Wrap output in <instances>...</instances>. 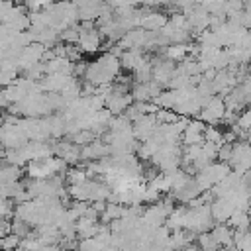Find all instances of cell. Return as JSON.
I'll list each match as a JSON object with an SVG mask.
<instances>
[{
    "label": "cell",
    "mask_w": 251,
    "mask_h": 251,
    "mask_svg": "<svg viewBox=\"0 0 251 251\" xmlns=\"http://www.w3.org/2000/svg\"><path fill=\"white\" fill-rule=\"evenodd\" d=\"M20 178H22V167H16V165H10V163H4L2 165V171H0L2 184L20 182Z\"/></svg>",
    "instance_id": "obj_23"
},
{
    "label": "cell",
    "mask_w": 251,
    "mask_h": 251,
    "mask_svg": "<svg viewBox=\"0 0 251 251\" xmlns=\"http://www.w3.org/2000/svg\"><path fill=\"white\" fill-rule=\"evenodd\" d=\"M220 251H237V249H235V245H233V247H222Z\"/></svg>",
    "instance_id": "obj_40"
},
{
    "label": "cell",
    "mask_w": 251,
    "mask_h": 251,
    "mask_svg": "<svg viewBox=\"0 0 251 251\" xmlns=\"http://www.w3.org/2000/svg\"><path fill=\"white\" fill-rule=\"evenodd\" d=\"M204 131H206V124L202 120H190L188 122V127L184 129V135H182V143L186 147L190 145H202L204 143Z\"/></svg>",
    "instance_id": "obj_14"
},
{
    "label": "cell",
    "mask_w": 251,
    "mask_h": 251,
    "mask_svg": "<svg viewBox=\"0 0 251 251\" xmlns=\"http://www.w3.org/2000/svg\"><path fill=\"white\" fill-rule=\"evenodd\" d=\"M65 180L69 186H76V184H82L88 180V173L86 169H80V167H71L67 173H65Z\"/></svg>",
    "instance_id": "obj_25"
},
{
    "label": "cell",
    "mask_w": 251,
    "mask_h": 251,
    "mask_svg": "<svg viewBox=\"0 0 251 251\" xmlns=\"http://www.w3.org/2000/svg\"><path fill=\"white\" fill-rule=\"evenodd\" d=\"M227 226H229L233 231H249V229H251V214H249V212L235 210V212L231 214Z\"/></svg>",
    "instance_id": "obj_19"
},
{
    "label": "cell",
    "mask_w": 251,
    "mask_h": 251,
    "mask_svg": "<svg viewBox=\"0 0 251 251\" xmlns=\"http://www.w3.org/2000/svg\"><path fill=\"white\" fill-rule=\"evenodd\" d=\"M0 245H2V251H16L22 245V237L16 233H10V235L0 239Z\"/></svg>",
    "instance_id": "obj_34"
},
{
    "label": "cell",
    "mask_w": 251,
    "mask_h": 251,
    "mask_svg": "<svg viewBox=\"0 0 251 251\" xmlns=\"http://www.w3.org/2000/svg\"><path fill=\"white\" fill-rule=\"evenodd\" d=\"M226 112H227V108H226L224 96H218L216 94L210 100H206V104H204L198 120H202L206 126H214V124H218V122H222L226 118Z\"/></svg>",
    "instance_id": "obj_3"
},
{
    "label": "cell",
    "mask_w": 251,
    "mask_h": 251,
    "mask_svg": "<svg viewBox=\"0 0 251 251\" xmlns=\"http://www.w3.org/2000/svg\"><path fill=\"white\" fill-rule=\"evenodd\" d=\"M78 39H80V25L78 24L67 27L65 31H61V41L65 45H75V43L78 45Z\"/></svg>",
    "instance_id": "obj_30"
},
{
    "label": "cell",
    "mask_w": 251,
    "mask_h": 251,
    "mask_svg": "<svg viewBox=\"0 0 251 251\" xmlns=\"http://www.w3.org/2000/svg\"><path fill=\"white\" fill-rule=\"evenodd\" d=\"M0 208H2V220H10V218L16 216V202H14V200H10V198H2Z\"/></svg>",
    "instance_id": "obj_36"
},
{
    "label": "cell",
    "mask_w": 251,
    "mask_h": 251,
    "mask_svg": "<svg viewBox=\"0 0 251 251\" xmlns=\"http://www.w3.org/2000/svg\"><path fill=\"white\" fill-rule=\"evenodd\" d=\"M55 157H61L67 165H76L80 161V149L78 145H75L73 141H55Z\"/></svg>",
    "instance_id": "obj_12"
},
{
    "label": "cell",
    "mask_w": 251,
    "mask_h": 251,
    "mask_svg": "<svg viewBox=\"0 0 251 251\" xmlns=\"http://www.w3.org/2000/svg\"><path fill=\"white\" fill-rule=\"evenodd\" d=\"M214 226H216V222L212 218V208L210 206H198V208H188L186 210V218H184V229L186 231L198 235V233L212 231Z\"/></svg>",
    "instance_id": "obj_1"
},
{
    "label": "cell",
    "mask_w": 251,
    "mask_h": 251,
    "mask_svg": "<svg viewBox=\"0 0 251 251\" xmlns=\"http://www.w3.org/2000/svg\"><path fill=\"white\" fill-rule=\"evenodd\" d=\"M229 167L239 175H245L251 171V143L249 141L233 143V155H231Z\"/></svg>",
    "instance_id": "obj_4"
},
{
    "label": "cell",
    "mask_w": 251,
    "mask_h": 251,
    "mask_svg": "<svg viewBox=\"0 0 251 251\" xmlns=\"http://www.w3.org/2000/svg\"><path fill=\"white\" fill-rule=\"evenodd\" d=\"M212 239L216 241V245L222 247H233V229L227 224H216L210 231Z\"/></svg>",
    "instance_id": "obj_16"
},
{
    "label": "cell",
    "mask_w": 251,
    "mask_h": 251,
    "mask_svg": "<svg viewBox=\"0 0 251 251\" xmlns=\"http://www.w3.org/2000/svg\"><path fill=\"white\" fill-rule=\"evenodd\" d=\"M155 104L159 106V108H163V110H173L175 112V108H176V104H178V90H163L157 98H155Z\"/></svg>",
    "instance_id": "obj_21"
},
{
    "label": "cell",
    "mask_w": 251,
    "mask_h": 251,
    "mask_svg": "<svg viewBox=\"0 0 251 251\" xmlns=\"http://www.w3.org/2000/svg\"><path fill=\"white\" fill-rule=\"evenodd\" d=\"M45 251H67L65 247H61V245H47L45 247Z\"/></svg>",
    "instance_id": "obj_39"
},
{
    "label": "cell",
    "mask_w": 251,
    "mask_h": 251,
    "mask_svg": "<svg viewBox=\"0 0 251 251\" xmlns=\"http://www.w3.org/2000/svg\"><path fill=\"white\" fill-rule=\"evenodd\" d=\"M120 61H122V67H124L126 71L135 73L137 69H141V67L145 65L147 57L143 55V51H139V49H131V51H124V55L120 57Z\"/></svg>",
    "instance_id": "obj_17"
},
{
    "label": "cell",
    "mask_w": 251,
    "mask_h": 251,
    "mask_svg": "<svg viewBox=\"0 0 251 251\" xmlns=\"http://www.w3.org/2000/svg\"><path fill=\"white\" fill-rule=\"evenodd\" d=\"M155 116H157L159 126H171V124H176V122L180 120V116H178L176 112H173V110H163V108H159V112H157Z\"/></svg>",
    "instance_id": "obj_33"
},
{
    "label": "cell",
    "mask_w": 251,
    "mask_h": 251,
    "mask_svg": "<svg viewBox=\"0 0 251 251\" xmlns=\"http://www.w3.org/2000/svg\"><path fill=\"white\" fill-rule=\"evenodd\" d=\"M186 206H176L173 210V214L167 218L165 226L171 229V231H176V229H184V218H186Z\"/></svg>",
    "instance_id": "obj_22"
},
{
    "label": "cell",
    "mask_w": 251,
    "mask_h": 251,
    "mask_svg": "<svg viewBox=\"0 0 251 251\" xmlns=\"http://www.w3.org/2000/svg\"><path fill=\"white\" fill-rule=\"evenodd\" d=\"M12 233V222L10 220H0V235L6 237Z\"/></svg>",
    "instance_id": "obj_37"
},
{
    "label": "cell",
    "mask_w": 251,
    "mask_h": 251,
    "mask_svg": "<svg viewBox=\"0 0 251 251\" xmlns=\"http://www.w3.org/2000/svg\"><path fill=\"white\" fill-rule=\"evenodd\" d=\"M110 155H112L110 145L104 143L102 139H96L90 145H86V147L80 149V161H88V163H92V161H104Z\"/></svg>",
    "instance_id": "obj_8"
},
{
    "label": "cell",
    "mask_w": 251,
    "mask_h": 251,
    "mask_svg": "<svg viewBox=\"0 0 251 251\" xmlns=\"http://www.w3.org/2000/svg\"><path fill=\"white\" fill-rule=\"evenodd\" d=\"M149 186L155 188V190H159L161 194L173 192V184H171V176H169V175H159L157 178H153V180L149 182Z\"/></svg>",
    "instance_id": "obj_31"
},
{
    "label": "cell",
    "mask_w": 251,
    "mask_h": 251,
    "mask_svg": "<svg viewBox=\"0 0 251 251\" xmlns=\"http://www.w3.org/2000/svg\"><path fill=\"white\" fill-rule=\"evenodd\" d=\"M133 104V98H131V92L127 94H122V92H112L108 98H106V110L112 112V116H122L126 114V110Z\"/></svg>",
    "instance_id": "obj_13"
},
{
    "label": "cell",
    "mask_w": 251,
    "mask_h": 251,
    "mask_svg": "<svg viewBox=\"0 0 251 251\" xmlns=\"http://www.w3.org/2000/svg\"><path fill=\"white\" fill-rule=\"evenodd\" d=\"M163 55L175 63H182L188 57V43L186 45H169L167 49H163Z\"/></svg>",
    "instance_id": "obj_24"
},
{
    "label": "cell",
    "mask_w": 251,
    "mask_h": 251,
    "mask_svg": "<svg viewBox=\"0 0 251 251\" xmlns=\"http://www.w3.org/2000/svg\"><path fill=\"white\" fill-rule=\"evenodd\" d=\"M14 6H16V4H12V2H0V20L6 18V16L14 10Z\"/></svg>",
    "instance_id": "obj_38"
},
{
    "label": "cell",
    "mask_w": 251,
    "mask_h": 251,
    "mask_svg": "<svg viewBox=\"0 0 251 251\" xmlns=\"http://www.w3.org/2000/svg\"><path fill=\"white\" fill-rule=\"evenodd\" d=\"M139 12H141V27L143 29H147V31H151V33H161V29L169 24V16L165 14V12H149V8L145 6V8H139Z\"/></svg>",
    "instance_id": "obj_6"
},
{
    "label": "cell",
    "mask_w": 251,
    "mask_h": 251,
    "mask_svg": "<svg viewBox=\"0 0 251 251\" xmlns=\"http://www.w3.org/2000/svg\"><path fill=\"white\" fill-rule=\"evenodd\" d=\"M196 245H198L202 251H220V247H218L216 241L212 239L210 231H206V233H198V235H196Z\"/></svg>",
    "instance_id": "obj_32"
},
{
    "label": "cell",
    "mask_w": 251,
    "mask_h": 251,
    "mask_svg": "<svg viewBox=\"0 0 251 251\" xmlns=\"http://www.w3.org/2000/svg\"><path fill=\"white\" fill-rule=\"evenodd\" d=\"M169 176H171V184H173V194L178 192V190H182V188L190 182V178H192L184 169H178L176 173H173V175H169Z\"/></svg>",
    "instance_id": "obj_27"
},
{
    "label": "cell",
    "mask_w": 251,
    "mask_h": 251,
    "mask_svg": "<svg viewBox=\"0 0 251 251\" xmlns=\"http://www.w3.org/2000/svg\"><path fill=\"white\" fill-rule=\"evenodd\" d=\"M171 245H173L175 251H180V249L188 247V245H190V231H186V229H176V231H173V235H171Z\"/></svg>",
    "instance_id": "obj_26"
},
{
    "label": "cell",
    "mask_w": 251,
    "mask_h": 251,
    "mask_svg": "<svg viewBox=\"0 0 251 251\" xmlns=\"http://www.w3.org/2000/svg\"><path fill=\"white\" fill-rule=\"evenodd\" d=\"M157 127H159L157 116L155 114H147V116H141L137 122H133V135H135L137 141L145 143V141H149L153 137Z\"/></svg>",
    "instance_id": "obj_7"
},
{
    "label": "cell",
    "mask_w": 251,
    "mask_h": 251,
    "mask_svg": "<svg viewBox=\"0 0 251 251\" xmlns=\"http://www.w3.org/2000/svg\"><path fill=\"white\" fill-rule=\"evenodd\" d=\"M126 212H127V206H122V204H116V202H108V208H106V212L100 216V222L106 224V226H110L112 222L122 220V218L126 216Z\"/></svg>",
    "instance_id": "obj_20"
},
{
    "label": "cell",
    "mask_w": 251,
    "mask_h": 251,
    "mask_svg": "<svg viewBox=\"0 0 251 251\" xmlns=\"http://www.w3.org/2000/svg\"><path fill=\"white\" fill-rule=\"evenodd\" d=\"M210 208H212V218H214L216 224H227L229 218H231V214L235 212V206H233V202H231L229 196L216 198L210 204Z\"/></svg>",
    "instance_id": "obj_10"
},
{
    "label": "cell",
    "mask_w": 251,
    "mask_h": 251,
    "mask_svg": "<svg viewBox=\"0 0 251 251\" xmlns=\"http://www.w3.org/2000/svg\"><path fill=\"white\" fill-rule=\"evenodd\" d=\"M186 18H188V24H190L192 31L202 33V31L210 29V20H212V16L208 14V10H206L202 4H196L194 10H192Z\"/></svg>",
    "instance_id": "obj_15"
},
{
    "label": "cell",
    "mask_w": 251,
    "mask_h": 251,
    "mask_svg": "<svg viewBox=\"0 0 251 251\" xmlns=\"http://www.w3.org/2000/svg\"><path fill=\"white\" fill-rule=\"evenodd\" d=\"M78 49L82 53H96L98 49H102V33H100V29L98 27H94V29H82L80 27Z\"/></svg>",
    "instance_id": "obj_9"
},
{
    "label": "cell",
    "mask_w": 251,
    "mask_h": 251,
    "mask_svg": "<svg viewBox=\"0 0 251 251\" xmlns=\"http://www.w3.org/2000/svg\"><path fill=\"white\" fill-rule=\"evenodd\" d=\"M200 194H202V188L198 186L196 178L192 176V178H190V182H188L182 190H178V192H175V194H173V198H175L176 202H180L182 206H188V204H190L192 200H196Z\"/></svg>",
    "instance_id": "obj_18"
},
{
    "label": "cell",
    "mask_w": 251,
    "mask_h": 251,
    "mask_svg": "<svg viewBox=\"0 0 251 251\" xmlns=\"http://www.w3.org/2000/svg\"><path fill=\"white\" fill-rule=\"evenodd\" d=\"M12 233H16V235H20V237L24 239V237H29L33 231H31V227H29L25 222L14 218V220H12Z\"/></svg>",
    "instance_id": "obj_35"
},
{
    "label": "cell",
    "mask_w": 251,
    "mask_h": 251,
    "mask_svg": "<svg viewBox=\"0 0 251 251\" xmlns=\"http://www.w3.org/2000/svg\"><path fill=\"white\" fill-rule=\"evenodd\" d=\"M18 251H24V249H18Z\"/></svg>",
    "instance_id": "obj_41"
},
{
    "label": "cell",
    "mask_w": 251,
    "mask_h": 251,
    "mask_svg": "<svg viewBox=\"0 0 251 251\" xmlns=\"http://www.w3.org/2000/svg\"><path fill=\"white\" fill-rule=\"evenodd\" d=\"M45 51H47V47L41 45V43H31V45H27V47L20 53V57H18V67H20V71L25 73V71H29L31 67H35L37 63H43Z\"/></svg>",
    "instance_id": "obj_5"
},
{
    "label": "cell",
    "mask_w": 251,
    "mask_h": 251,
    "mask_svg": "<svg viewBox=\"0 0 251 251\" xmlns=\"http://www.w3.org/2000/svg\"><path fill=\"white\" fill-rule=\"evenodd\" d=\"M25 190V184L20 180V182H10V184H2L0 186V194L2 198H10V200H16L18 194H22Z\"/></svg>",
    "instance_id": "obj_28"
},
{
    "label": "cell",
    "mask_w": 251,
    "mask_h": 251,
    "mask_svg": "<svg viewBox=\"0 0 251 251\" xmlns=\"http://www.w3.org/2000/svg\"><path fill=\"white\" fill-rule=\"evenodd\" d=\"M233 169L229 167V163H222V161H216L212 165H208L206 169H202L194 178L198 182V186L202 188V192H208L212 190L216 184H220Z\"/></svg>",
    "instance_id": "obj_2"
},
{
    "label": "cell",
    "mask_w": 251,
    "mask_h": 251,
    "mask_svg": "<svg viewBox=\"0 0 251 251\" xmlns=\"http://www.w3.org/2000/svg\"><path fill=\"white\" fill-rule=\"evenodd\" d=\"M161 92H163V86H159L155 80H151L145 84H133L131 98H133V102H155V98Z\"/></svg>",
    "instance_id": "obj_11"
},
{
    "label": "cell",
    "mask_w": 251,
    "mask_h": 251,
    "mask_svg": "<svg viewBox=\"0 0 251 251\" xmlns=\"http://www.w3.org/2000/svg\"><path fill=\"white\" fill-rule=\"evenodd\" d=\"M233 245L237 251H251V229L249 231H233Z\"/></svg>",
    "instance_id": "obj_29"
}]
</instances>
